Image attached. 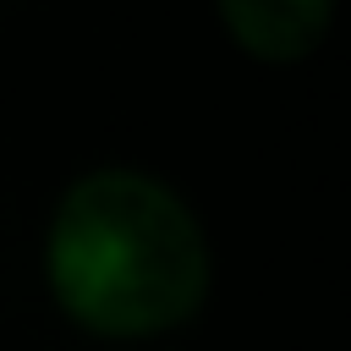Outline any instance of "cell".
<instances>
[{
  "instance_id": "1",
  "label": "cell",
  "mask_w": 351,
  "mask_h": 351,
  "mask_svg": "<svg viewBox=\"0 0 351 351\" xmlns=\"http://www.w3.org/2000/svg\"><path fill=\"white\" fill-rule=\"evenodd\" d=\"M55 302L99 335H159L208 296V247L192 208L137 170L82 176L49 219Z\"/></svg>"
},
{
  "instance_id": "2",
  "label": "cell",
  "mask_w": 351,
  "mask_h": 351,
  "mask_svg": "<svg viewBox=\"0 0 351 351\" xmlns=\"http://www.w3.org/2000/svg\"><path fill=\"white\" fill-rule=\"evenodd\" d=\"M219 16L258 60H302L329 33V0H219Z\"/></svg>"
}]
</instances>
